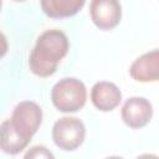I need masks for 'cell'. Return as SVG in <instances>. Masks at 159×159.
<instances>
[{
	"mask_svg": "<svg viewBox=\"0 0 159 159\" xmlns=\"http://www.w3.org/2000/svg\"><path fill=\"white\" fill-rule=\"evenodd\" d=\"M1 5H2V0H0V10H1Z\"/></svg>",
	"mask_w": 159,
	"mask_h": 159,
	"instance_id": "5bb4252c",
	"label": "cell"
},
{
	"mask_svg": "<svg viewBox=\"0 0 159 159\" xmlns=\"http://www.w3.org/2000/svg\"><path fill=\"white\" fill-rule=\"evenodd\" d=\"M129 75L137 82H157L159 78V51L154 48L135 58L129 67Z\"/></svg>",
	"mask_w": 159,
	"mask_h": 159,
	"instance_id": "52a82bcc",
	"label": "cell"
},
{
	"mask_svg": "<svg viewBox=\"0 0 159 159\" xmlns=\"http://www.w3.org/2000/svg\"><path fill=\"white\" fill-rule=\"evenodd\" d=\"M31 142L27 137H25L20 130L15 128L11 123L10 118L5 119L0 124V150L10 154L16 155L21 153Z\"/></svg>",
	"mask_w": 159,
	"mask_h": 159,
	"instance_id": "9c48e42d",
	"label": "cell"
},
{
	"mask_svg": "<svg viewBox=\"0 0 159 159\" xmlns=\"http://www.w3.org/2000/svg\"><path fill=\"white\" fill-rule=\"evenodd\" d=\"M10 120L17 130L32 139L42 123V109L34 101H22L15 106Z\"/></svg>",
	"mask_w": 159,
	"mask_h": 159,
	"instance_id": "277c9868",
	"label": "cell"
},
{
	"mask_svg": "<svg viewBox=\"0 0 159 159\" xmlns=\"http://www.w3.org/2000/svg\"><path fill=\"white\" fill-rule=\"evenodd\" d=\"M14 1H17V2H22V1H26V0H14Z\"/></svg>",
	"mask_w": 159,
	"mask_h": 159,
	"instance_id": "4fadbf2b",
	"label": "cell"
},
{
	"mask_svg": "<svg viewBox=\"0 0 159 159\" xmlns=\"http://www.w3.org/2000/svg\"><path fill=\"white\" fill-rule=\"evenodd\" d=\"M51 135L56 147L65 152H72L84 142L86 127L80 118L62 117L53 123Z\"/></svg>",
	"mask_w": 159,
	"mask_h": 159,
	"instance_id": "3957f363",
	"label": "cell"
},
{
	"mask_svg": "<svg viewBox=\"0 0 159 159\" xmlns=\"http://www.w3.org/2000/svg\"><path fill=\"white\" fill-rule=\"evenodd\" d=\"M89 16L99 30H112L120 22L122 5L119 0H91Z\"/></svg>",
	"mask_w": 159,
	"mask_h": 159,
	"instance_id": "5b68a950",
	"label": "cell"
},
{
	"mask_svg": "<svg viewBox=\"0 0 159 159\" xmlns=\"http://www.w3.org/2000/svg\"><path fill=\"white\" fill-rule=\"evenodd\" d=\"M25 158H35V159H43V158H53V154L43 145H35L32 147L26 154Z\"/></svg>",
	"mask_w": 159,
	"mask_h": 159,
	"instance_id": "8fae6325",
	"label": "cell"
},
{
	"mask_svg": "<svg viewBox=\"0 0 159 159\" xmlns=\"http://www.w3.org/2000/svg\"><path fill=\"white\" fill-rule=\"evenodd\" d=\"M120 116L127 127L140 129L150 122L153 117V106L145 97H130L123 103Z\"/></svg>",
	"mask_w": 159,
	"mask_h": 159,
	"instance_id": "8992f818",
	"label": "cell"
},
{
	"mask_svg": "<svg viewBox=\"0 0 159 159\" xmlns=\"http://www.w3.org/2000/svg\"><path fill=\"white\" fill-rule=\"evenodd\" d=\"M120 101L122 92L113 82L99 81L91 88V102L101 112H111L116 109Z\"/></svg>",
	"mask_w": 159,
	"mask_h": 159,
	"instance_id": "ba28073f",
	"label": "cell"
},
{
	"mask_svg": "<svg viewBox=\"0 0 159 159\" xmlns=\"http://www.w3.org/2000/svg\"><path fill=\"white\" fill-rule=\"evenodd\" d=\"M70 42L66 34L58 29L43 31L36 40V43L29 57L30 71L37 77L52 76L58 63L67 55Z\"/></svg>",
	"mask_w": 159,
	"mask_h": 159,
	"instance_id": "6da1fadb",
	"label": "cell"
},
{
	"mask_svg": "<svg viewBox=\"0 0 159 159\" xmlns=\"http://www.w3.org/2000/svg\"><path fill=\"white\" fill-rule=\"evenodd\" d=\"M51 101L55 108L63 113H75L83 108L87 101V88L75 77H65L51 89Z\"/></svg>",
	"mask_w": 159,
	"mask_h": 159,
	"instance_id": "7a4b0ae2",
	"label": "cell"
},
{
	"mask_svg": "<svg viewBox=\"0 0 159 159\" xmlns=\"http://www.w3.org/2000/svg\"><path fill=\"white\" fill-rule=\"evenodd\" d=\"M7 50H9V43H7V40H6L5 35H4V34L0 31V58H1V57H4V56L6 55Z\"/></svg>",
	"mask_w": 159,
	"mask_h": 159,
	"instance_id": "7c38bea8",
	"label": "cell"
},
{
	"mask_svg": "<svg viewBox=\"0 0 159 159\" xmlns=\"http://www.w3.org/2000/svg\"><path fill=\"white\" fill-rule=\"evenodd\" d=\"M86 0H40L41 10L51 19L75 16L84 6Z\"/></svg>",
	"mask_w": 159,
	"mask_h": 159,
	"instance_id": "30bf717a",
	"label": "cell"
}]
</instances>
